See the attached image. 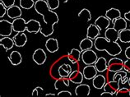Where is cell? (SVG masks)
<instances>
[{
	"label": "cell",
	"mask_w": 130,
	"mask_h": 97,
	"mask_svg": "<svg viewBox=\"0 0 130 97\" xmlns=\"http://www.w3.org/2000/svg\"><path fill=\"white\" fill-rule=\"evenodd\" d=\"M97 69L95 68V65H86V67L83 68V76L84 78L87 80H92L95 76L97 75Z\"/></svg>",
	"instance_id": "cell-9"
},
{
	"label": "cell",
	"mask_w": 130,
	"mask_h": 97,
	"mask_svg": "<svg viewBox=\"0 0 130 97\" xmlns=\"http://www.w3.org/2000/svg\"><path fill=\"white\" fill-rule=\"evenodd\" d=\"M68 78H69L71 82L74 83V84L79 85V84H81V83H83L84 76H83V72H81L78 70H75V71H73L71 72Z\"/></svg>",
	"instance_id": "cell-16"
},
{
	"label": "cell",
	"mask_w": 130,
	"mask_h": 97,
	"mask_svg": "<svg viewBox=\"0 0 130 97\" xmlns=\"http://www.w3.org/2000/svg\"><path fill=\"white\" fill-rule=\"evenodd\" d=\"M32 59L37 65H42L45 63V61L47 59L46 53L42 48H37L33 53Z\"/></svg>",
	"instance_id": "cell-6"
},
{
	"label": "cell",
	"mask_w": 130,
	"mask_h": 97,
	"mask_svg": "<svg viewBox=\"0 0 130 97\" xmlns=\"http://www.w3.org/2000/svg\"><path fill=\"white\" fill-rule=\"evenodd\" d=\"M100 34H101V29L95 24H91L87 27V38H90L91 40H95L100 36Z\"/></svg>",
	"instance_id": "cell-12"
},
{
	"label": "cell",
	"mask_w": 130,
	"mask_h": 97,
	"mask_svg": "<svg viewBox=\"0 0 130 97\" xmlns=\"http://www.w3.org/2000/svg\"><path fill=\"white\" fill-rule=\"evenodd\" d=\"M8 8H6L5 5L0 1V18H3V17L7 14V12H8Z\"/></svg>",
	"instance_id": "cell-36"
},
{
	"label": "cell",
	"mask_w": 130,
	"mask_h": 97,
	"mask_svg": "<svg viewBox=\"0 0 130 97\" xmlns=\"http://www.w3.org/2000/svg\"><path fill=\"white\" fill-rule=\"evenodd\" d=\"M129 29H130V25H129Z\"/></svg>",
	"instance_id": "cell-47"
},
{
	"label": "cell",
	"mask_w": 130,
	"mask_h": 97,
	"mask_svg": "<svg viewBox=\"0 0 130 97\" xmlns=\"http://www.w3.org/2000/svg\"><path fill=\"white\" fill-rule=\"evenodd\" d=\"M68 1H70V0H65V1H64V3H68Z\"/></svg>",
	"instance_id": "cell-46"
},
{
	"label": "cell",
	"mask_w": 130,
	"mask_h": 97,
	"mask_svg": "<svg viewBox=\"0 0 130 97\" xmlns=\"http://www.w3.org/2000/svg\"><path fill=\"white\" fill-rule=\"evenodd\" d=\"M51 10H55L59 7V0H45Z\"/></svg>",
	"instance_id": "cell-31"
},
{
	"label": "cell",
	"mask_w": 130,
	"mask_h": 97,
	"mask_svg": "<svg viewBox=\"0 0 130 97\" xmlns=\"http://www.w3.org/2000/svg\"><path fill=\"white\" fill-rule=\"evenodd\" d=\"M91 93V88L90 86L87 84H79L77 86V87L75 88V94L76 95H85L88 96Z\"/></svg>",
	"instance_id": "cell-18"
},
{
	"label": "cell",
	"mask_w": 130,
	"mask_h": 97,
	"mask_svg": "<svg viewBox=\"0 0 130 97\" xmlns=\"http://www.w3.org/2000/svg\"><path fill=\"white\" fill-rule=\"evenodd\" d=\"M81 59L85 65H91L95 64L98 59V56L95 51L91 50H87L82 52Z\"/></svg>",
	"instance_id": "cell-3"
},
{
	"label": "cell",
	"mask_w": 130,
	"mask_h": 97,
	"mask_svg": "<svg viewBox=\"0 0 130 97\" xmlns=\"http://www.w3.org/2000/svg\"><path fill=\"white\" fill-rule=\"evenodd\" d=\"M81 56H82V52L81 50H77V48H73V50H71V51L68 52L67 55L68 61L73 64H76L77 63H78L81 59Z\"/></svg>",
	"instance_id": "cell-10"
},
{
	"label": "cell",
	"mask_w": 130,
	"mask_h": 97,
	"mask_svg": "<svg viewBox=\"0 0 130 97\" xmlns=\"http://www.w3.org/2000/svg\"><path fill=\"white\" fill-rule=\"evenodd\" d=\"M78 17L83 20H85L86 22H90L91 20V13L87 8H83L81 10V12L78 13Z\"/></svg>",
	"instance_id": "cell-29"
},
{
	"label": "cell",
	"mask_w": 130,
	"mask_h": 97,
	"mask_svg": "<svg viewBox=\"0 0 130 97\" xmlns=\"http://www.w3.org/2000/svg\"><path fill=\"white\" fill-rule=\"evenodd\" d=\"M55 94H53V93H47L45 94V96H54Z\"/></svg>",
	"instance_id": "cell-44"
},
{
	"label": "cell",
	"mask_w": 130,
	"mask_h": 97,
	"mask_svg": "<svg viewBox=\"0 0 130 97\" xmlns=\"http://www.w3.org/2000/svg\"><path fill=\"white\" fill-rule=\"evenodd\" d=\"M45 48L50 53H55L59 50V41L55 38H50L45 42Z\"/></svg>",
	"instance_id": "cell-15"
},
{
	"label": "cell",
	"mask_w": 130,
	"mask_h": 97,
	"mask_svg": "<svg viewBox=\"0 0 130 97\" xmlns=\"http://www.w3.org/2000/svg\"><path fill=\"white\" fill-rule=\"evenodd\" d=\"M13 31L12 23L7 20L0 21V36H10Z\"/></svg>",
	"instance_id": "cell-5"
},
{
	"label": "cell",
	"mask_w": 130,
	"mask_h": 97,
	"mask_svg": "<svg viewBox=\"0 0 130 97\" xmlns=\"http://www.w3.org/2000/svg\"><path fill=\"white\" fill-rule=\"evenodd\" d=\"M34 8L38 14L43 17L44 22V25H41L40 33L44 37H49L54 33V26L59 22V16L49 8L45 0H37Z\"/></svg>",
	"instance_id": "cell-1"
},
{
	"label": "cell",
	"mask_w": 130,
	"mask_h": 97,
	"mask_svg": "<svg viewBox=\"0 0 130 97\" xmlns=\"http://www.w3.org/2000/svg\"><path fill=\"white\" fill-rule=\"evenodd\" d=\"M128 84L129 85V86H130V77H128Z\"/></svg>",
	"instance_id": "cell-45"
},
{
	"label": "cell",
	"mask_w": 130,
	"mask_h": 97,
	"mask_svg": "<svg viewBox=\"0 0 130 97\" xmlns=\"http://www.w3.org/2000/svg\"><path fill=\"white\" fill-rule=\"evenodd\" d=\"M110 22L111 21L108 19L105 16H100L95 19V24L101 29V30H103L109 28Z\"/></svg>",
	"instance_id": "cell-14"
},
{
	"label": "cell",
	"mask_w": 130,
	"mask_h": 97,
	"mask_svg": "<svg viewBox=\"0 0 130 97\" xmlns=\"http://www.w3.org/2000/svg\"><path fill=\"white\" fill-rule=\"evenodd\" d=\"M0 44L4 48L5 51H8V50H12L13 46L15 45V43L12 38L9 36H3V38H1V40H0Z\"/></svg>",
	"instance_id": "cell-22"
},
{
	"label": "cell",
	"mask_w": 130,
	"mask_h": 97,
	"mask_svg": "<svg viewBox=\"0 0 130 97\" xmlns=\"http://www.w3.org/2000/svg\"><path fill=\"white\" fill-rule=\"evenodd\" d=\"M61 66H62V67H63L64 69H66V70H67L68 72H69V73H71V72H73V71H72V67H71V66H70L69 64L63 63V64H62Z\"/></svg>",
	"instance_id": "cell-40"
},
{
	"label": "cell",
	"mask_w": 130,
	"mask_h": 97,
	"mask_svg": "<svg viewBox=\"0 0 130 97\" xmlns=\"http://www.w3.org/2000/svg\"><path fill=\"white\" fill-rule=\"evenodd\" d=\"M3 4L5 5L6 8H10V7H12L13 5H15V2L16 0H0Z\"/></svg>",
	"instance_id": "cell-37"
},
{
	"label": "cell",
	"mask_w": 130,
	"mask_h": 97,
	"mask_svg": "<svg viewBox=\"0 0 130 97\" xmlns=\"http://www.w3.org/2000/svg\"><path fill=\"white\" fill-rule=\"evenodd\" d=\"M94 65L95 68L97 69L98 72H104L108 70V62L103 57L98 58L97 61L95 62Z\"/></svg>",
	"instance_id": "cell-25"
},
{
	"label": "cell",
	"mask_w": 130,
	"mask_h": 97,
	"mask_svg": "<svg viewBox=\"0 0 130 97\" xmlns=\"http://www.w3.org/2000/svg\"><path fill=\"white\" fill-rule=\"evenodd\" d=\"M119 32L117 31L114 27H109V28L105 30V37L110 41L117 42V40H119Z\"/></svg>",
	"instance_id": "cell-21"
},
{
	"label": "cell",
	"mask_w": 130,
	"mask_h": 97,
	"mask_svg": "<svg viewBox=\"0 0 130 97\" xmlns=\"http://www.w3.org/2000/svg\"><path fill=\"white\" fill-rule=\"evenodd\" d=\"M113 27L117 30V31H121V30L127 29V20L124 17H119V18L113 21Z\"/></svg>",
	"instance_id": "cell-20"
},
{
	"label": "cell",
	"mask_w": 130,
	"mask_h": 97,
	"mask_svg": "<svg viewBox=\"0 0 130 97\" xmlns=\"http://www.w3.org/2000/svg\"><path fill=\"white\" fill-rule=\"evenodd\" d=\"M9 61L11 62V63L14 66H18L19 64L22 63V56L20 52L14 50L12 51L11 54H10L9 57H8Z\"/></svg>",
	"instance_id": "cell-24"
},
{
	"label": "cell",
	"mask_w": 130,
	"mask_h": 97,
	"mask_svg": "<svg viewBox=\"0 0 130 97\" xmlns=\"http://www.w3.org/2000/svg\"><path fill=\"white\" fill-rule=\"evenodd\" d=\"M124 70L130 73V59H127L124 62Z\"/></svg>",
	"instance_id": "cell-38"
},
{
	"label": "cell",
	"mask_w": 130,
	"mask_h": 97,
	"mask_svg": "<svg viewBox=\"0 0 130 97\" xmlns=\"http://www.w3.org/2000/svg\"><path fill=\"white\" fill-rule=\"evenodd\" d=\"M44 92V89L40 86H37L32 91V96H39L40 95H42Z\"/></svg>",
	"instance_id": "cell-35"
},
{
	"label": "cell",
	"mask_w": 130,
	"mask_h": 97,
	"mask_svg": "<svg viewBox=\"0 0 130 97\" xmlns=\"http://www.w3.org/2000/svg\"><path fill=\"white\" fill-rule=\"evenodd\" d=\"M12 23V27H13V31L24 32L26 30V22L22 17H19V18L14 19Z\"/></svg>",
	"instance_id": "cell-7"
},
{
	"label": "cell",
	"mask_w": 130,
	"mask_h": 97,
	"mask_svg": "<svg viewBox=\"0 0 130 97\" xmlns=\"http://www.w3.org/2000/svg\"><path fill=\"white\" fill-rule=\"evenodd\" d=\"M105 17H106L108 19L110 20L111 22H113V21L121 17V12L119 9L112 8L106 11V12H105Z\"/></svg>",
	"instance_id": "cell-26"
},
{
	"label": "cell",
	"mask_w": 130,
	"mask_h": 97,
	"mask_svg": "<svg viewBox=\"0 0 130 97\" xmlns=\"http://www.w3.org/2000/svg\"><path fill=\"white\" fill-rule=\"evenodd\" d=\"M124 18L127 20V21H129L130 22V11L127 12H125L124 13Z\"/></svg>",
	"instance_id": "cell-43"
},
{
	"label": "cell",
	"mask_w": 130,
	"mask_h": 97,
	"mask_svg": "<svg viewBox=\"0 0 130 97\" xmlns=\"http://www.w3.org/2000/svg\"><path fill=\"white\" fill-rule=\"evenodd\" d=\"M94 46L98 51H106L112 57L120 54L122 52L121 46L117 42L110 41L105 37H97L94 41Z\"/></svg>",
	"instance_id": "cell-2"
},
{
	"label": "cell",
	"mask_w": 130,
	"mask_h": 97,
	"mask_svg": "<svg viewBox=\"0 0 130 97\" xmlns=\"http://www.w3.org/2000/svg\"><path fill=\"white\" fill-rule=\"evenodd\" d=\"M119 40L124 44L130 43V29H124L119 31Z\"/></svg>",
	"instance_id": "cell-28"
},
{
	"label": "cell",
	"mask_w": 130,
	"mask_h": 97,
	"mask_svg": "<svg viewBox=\"0 0 130 97\" xmlns=\"http://www.w3.org/2000/svg\"><path fill=\"white\" fill-rule=\"evenodd\" d=\"M93 46H94V42L92 41L91 39L87 38V37L83 39L79 44V47H80V50L82 52L87 50H91Z\"/></svg>",
	"instance_id": "cell-27"
},
{
	"label": "cell",
	"mask_w": 130,
	"mask_h": 97,
	"mask_svg": "<svg viewBox=\"0 0 130 97\" xmlns=\"http://www.w3.org/2000/svg\"><path fill=\"white\" fill-rule=\"evenodd\" d=\"M127 73L128 72H125L124 70L115 72L114 76H113V81L120 82L121 84L124 85L126 82H128V79Z\"/></svg>",
	"instance_id": "cell-23"
},
{
	"label": "cell",
	"mask_w": 130,
	"mask_h": 97,
	"mask_svg": "<svg viewBox=\"0 0 130 97\" xmlns=\"http://www.w3.org/2000/svg\"><path fill=\"white\" fill-rule=\"evenodd\" d=\"M106 84V78L103 75H96L95 77L92 79V85L97 90L103 89L105 85Z\"/></svg>",
	"instance_id": "cell-17"
},
{
	"label": "cell",
	"mask_w": 130,
	"mask_h": 97,
	"mask_svg": "<svg viewBox=\"0 0 130 97\" xmlns=\"http://www.w3.org/2000/svg\"><path fill=\"white\" fill-rule=\"evenodd\" d=\"M124 54L125 57L128 58V59H130V46L126 48V50L124 51Z\"/></svg>",
	"instance_id": "cell-41"
},
{
	"label": "cell",
	"mask_w": 130,
	"mask_h": 97,
	"mask_svg": "<svg viewBox=\"0 0 130 97\" xmlns=\"http://www.w3.org/2000/svg\"><path fill=\"white\" fill-rule=\"evenodd\" d=\"M61 95H63V96H72V93L68 91H62L58 93V96H61Z\"/></svg>",
	"instance_id": "cell-39"
},
{
	"label": "cell",
	"mask_w": 130,
	"mask_h": 97,
	"mask_svg": "<svg viewBox=\"0 0 130 97\" xmlns=\"http://www.w3.org/2000/svg\"><path fill=\"white\" fill-rule=\"evenodd\" d=\"M40 29H41V24L38 21L30 19L28 22H26V30L29 33L37 34L40 32Z\"/></svg>",
	"instance_id": "cell-8"
},
{
	"label": "cell",
	"mask_w": 130,
	"mask_h": 97,
	"mask_svg": "<svg viewBox=\"0 0 130 97\" xmlns=\"http://www.w3.org/2000/svg\"><path fill=\"white\" fill-rule=\"evenodd\" d=\"M7 15L11 19H16V18H19L21 17L22 15V12L21 9V7L17 6V5H13L12 7L8 8V12H7Z\"/></svg>",
	"instance_id": "cell-11"
},
{
	"label": "cell",
	"mask_w": 130,
	"mask_h": 97,
	"mask_svg": "<svg viewBox=\"0 0 130 97\" xmlns=\"http://www.w3.org/2000/svg\"><path fill=\"white\" fill-rule=\"evenodd\" d=\"M116 96H120V95H123V96H128V95H130V91L126 87H122V88H119V91L116 92L115 94Z\"/></svg>",
	"instance_id": "cell-33"
},
{
	"label": "cell",
	"mask_w": 130,
	"mask_h": 97,
	"mask_svg": "<svg viewBox=\"0 0 130 97\" xmlns=\"http://www.w3.org/2000/svg\"><path fill=\"white\" fill-rule=\"evenodd\" d=\"M108 70L113 72L124 70V61L121 58L116 57L110 58L108 62Z\"/></svg>",
	"instance_id": "cell-4"
},
{
	"label": "cell",
	"mask_w": 130,
	"mask_h": 97,
	"mask_svg": "<svg viewBox=\"0 0 130 97\" xmlns=\"http://www.w3.org/2000/svg\"><path fill=\"white\" fill-rule=\"evenodd\" d=\"M13 40H14L15 45L17 47H23L27 42V36L24 32H17V35L13 36Z\"/></svg>",
	"instance_id": "cell-13"
},
{
	"label": "cell",
	"mask_w": 130,
	"mask_h": 97,
	"mask_svg": "<svg viewBox=\"0 0 130 97\" xmlns=\"http://www.w3.org/2000/svg\"><path fill=\"white\" fill-rule=\"evenodd\" d=\"M63 86L68 87V86H66V84H65L64 81H63V77H59V79H57V80L55 81V82H54V88H55L56 90H59L62 87H63Z\"/></svg>",
	"instance_id": "cell-32"
},
{
	"label": "cell",
	"mask_w": 130,
	"mask_h": 97,
	"mask_svg": "<svg viewBox=\"0 0 130 97\" xmlns=\"http://www.w3.org/2000/svg\"><path fill=\"white\" fill-rule=\"evenodd\" d=\"M58 73H59V77H69L70 73L68 72L66 69H64L62 66L58 68Z\"/></svg>",
	"instance_id": "cell-34"
},
{
	"label": "cell",
	"mask_w": 130,
	"mask_h": 97,
	"mask_svg": "<svg viewBox=\"0 0 130 97\" xmlns=\"http://www.w3.org/2000/svg\"><path fill=\"white\" fill-rule=\"evenodd\" d=\"M101 96H113L114 95L112 94V93L110 92H108V91H104V92H102L101 94Z\"/></svg>",
	"instance_id": "cell-42"
},
{
	"label": "cell",
	"mask_w": 130,
	"mask_h": 97,
	"mask_svg": "<svg viewBox=\"0 0 130 97\" xmlns=\"http://www.w3.org/2000/svg\"><path fill=\"white\" fill-rule=\"evenodd\" d=\"M119 88H120L119 87V82L112 80V81L106 82V84L105 85L103 90H104V91L110 92L115 95L116 94V92L119 91Z\"/></svg>",
	"instance_id": "cell-19"
},
{
	"label": "cell",
	"mask_w": 130,
	"mask_h": 97,
	"mask_svg": "<svg viewBox=\"0 0 130 97\" xmlns=\"http://www.w3.org/2000/svg\"><path fill=\"white\" fill-rule=\"evenodd\" d=\"M35 3L36 2H34L33 0H20L19 4L22 8L29 10L32 8L33 7H35Z\"/></svg>",
	"instance_id": "cell-30"
}]
</instances>
